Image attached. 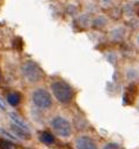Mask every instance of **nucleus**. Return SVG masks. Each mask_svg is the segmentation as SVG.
<instances>
[{
  "instance_id": "obj_1",
  "label": "nucleus",
  "mask_w": 139,
  "mask_h": 149,
  "mask_svg": "<svg viewBox=\"0 0 139 149\" xmlns=\"http://www.w3.org/2000/svg\"><path fill=\"white\" fill-rule=\"evenodd\" d=\"M51 88L54 97L62 103H70L74 96L73 89L64 81H55Z\"/></svg>"
},
{
  "instance_id": "obj_2",
  "label": "nucleus",
  "mask_w": 139,
  "mask_h": 149,
  "mask_svg": "<svg viewBox=\"0 0 139 149\" xmlns=\"http://www.w3.org/2000/svg\"><path fill=\"white\" fill-rule=\"evenodd\" d=\"M21 71L26 81H28L30 83H37L40 79H43L44 76V72L40 69V66L32 61L25 62L21 66Z\"/></svg>"
},
{
  "instance_id": "obj_3",
  "label": "nucleus",
  "mask_w": 139,
  "mask_h": 149,
  "mask_svg": "<svg viewBox=\"0 0 139 149\" xmlns=\"http://www.w3.org/2000/svg\"><path fill=\"white\" fill-rule=\"evenodd\" d=\"M52 127L60 137H68L72 134V127L70 122L62 116H57L52 120Z\"/></svg>"
},
{
  "instance_id": "obj_4",
  "label": "nucleus",
  "mask_w": 139,
  "mask_h": 149,
  "mask_svg": "<svg viewBox=\"0 0 139 149\" xmlns=\"http://www.w3.org/2000/svg\"><path fill=\"white\" fill-rule=\"evenodd\" d=\"M33 103L41 108V109H47L52 105V97L48 94V91H46L45 89H38L33 92Z\"/></svg>"
},
{
  "instance_id": "obj_5",
  "label": "nucleus",
  "mask_w": 139,
  "mask_h": 149,
  "mask_svg": "<svg viewBox=\"0 0 139 149\" xmlns=\"http://www.w3.org/2000/svg\"><path fill=\"white\" fill-rule=\"evenodd\" d=\"M75 146L78 149H97L95 142L87 137V136H80L75 140Z\"/></svg>"
},
{
  "instance_id": "obj_6",
  "label": "nucleus",
  "mask_w": 139,
  "mask_h": 149,
  "mask_svg": "<svg viewBox=\"0 0 139 149\" xmlns=\"http://www.w3.org/2000/svg\"><path fill=\"white\" fill-rule=\"evenodd\" d=\"M12 129H13V132H14L19 137H21L23 140H28V139L31 137V135L27 133V130L24 129V128H19V127H17L15 124H13V125H12Z\"/></svg>"
},
{
  "instance_id": "obj_7",
  "label": "nucleus",
  "mask_w": 139,
  "mask_h": 149,
  "mask_svg": "<svg viewBox=\"0 0 139 149\" xmlns=\"http://www.w3.org/2000/svg\"><path fill=\"white\" fill-rule=\"evenodd\" d=\"M7 101L12 107H17L19 103H20V95L17 94V92H11V94L7 96Z\"/></svg>"
},
{
  "instance_id": "obj_8",
  "label": "nucleus",
  "mask_w": 139,
  "mask_h": 149,
  "mask_svg": "<svg viewBox=\"0 0 139 149\" xmlns=\"http://www.w3.org/2000/svg\"><path fill=\"white\" fill-rule=\"evenodd\" d=\"M40 140H41V142H44L45 144H51V143H53L54 142V137H53V135H51L50 133H41V135H40Z\"/></svg>"
},
{
  "instance_id": "obj_9",
  "label": "nucleus",
  "mask_w": 139,
  "mask_h": 149,
  "mask_svg": "<svg viewBox=\"0 0 139 149\" xmlns=\"http://www.w3.org/2000/svg\"><path fill=\"white\" fill-rule=\"evenodd\" d=\"M0 149H15V146L6 140H0Z\"/></svg>"
},
{
  "instance_id": "obj_10",
  "label": "nucleus",
  "mask_w": 139,
  "mask_h": 149,
  "mask_svg": "<svg viewBox=\"0 0 139 149\" xmlns=\"http://www.w3.org/2000/svg\"><path fill=\"white\" fill-rule=\"evenodd\" d=\"M104 149H120V147H119L117 143H109L104 147Z\"/></svg>"
},
{
  "instance_id": "obj_11",
  "label": "nucleus",
  "mask_w": 139,
  "mask_h": 149,
  "mask_svg": "<svg viewBox=\"0 0 139 149\" xmlns=\"http://www.w3.org/2000/svg\"><path fill=\"white\" fill-rule=\"evenodd\" d=\"M99 3H100V5L103 7H107L112 4V0H99Z\"/></svg>"
},
{
  "instance_id": "obj_12",
  "label": "nucleus",
  "mask_w": 139,
  "mask_h": 149,
  "mask_svg": "<svg viewBox=\"0 0 139 149\" xmlns=\"http://www.w3.org/2000/svg\"><path fill=\"white\" fill-rule=\"evenodd\" d=\"M138 44H139V37H138Z\"/></svg>"
}]
</instances>
